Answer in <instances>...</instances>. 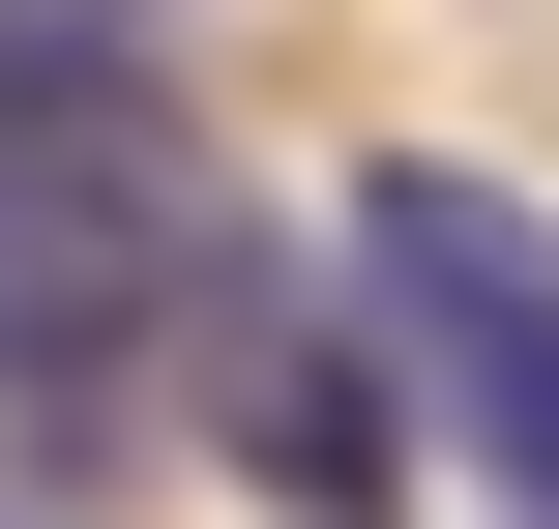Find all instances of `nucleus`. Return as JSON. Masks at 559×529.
I'll use <instances>...</instances> for the list:
<instances>
[{
    "label": "nucleus",
    "instance_id": "nucleus-1",
    "mask_svg": "<svg viewBox=\"0 0 559 529\" xmlns=\"http://www.w3.org/2000/svg\"><path fill=\"white\" fill-rule=\"evenodd\" d=\"M354 294L472 383V442H501V471H531V529H559V236L501 206V177L383 147V177H354Z\"/></svg>",
    "mask_w": 559,
    "mask_h": 529
},
{
    "label": "nucleus",
    "instance_id": "nucleus-2",
    "mask_svg": "<svg viewBox=\"0 0 559 529\" xmlns=\"http://www.w3.org/2000/svg\"><path fill=\"white\" fill-rule=\"evenodd\" d=\"M206 412H236V471H265L295 529H383V501H413V383H383L354 324H236Z\"/></svg>",
    "mask_w": 559,
    "mask_h": 529
}]
</instances>
